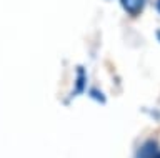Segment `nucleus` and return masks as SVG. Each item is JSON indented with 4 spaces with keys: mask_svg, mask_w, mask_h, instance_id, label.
Returning a JSON list of instances; mask_svg holds the SVG:
<instances>
[{
    "mask_svg": "<svg viewBox=\"0 0 160 158\" xmlns=\"http://www.w3.org/2000/svg\"><path fill=\"white\" fill-rule=\"evenodd\" d=\"M147 0H120V5L125 10V13H128L130 17H137L142 13L145 8Z\"/></svg>",
    "mask_w": 160,
    "mask_h": 158,
    "instance_id": "nucleus-1",
    "label": "nucleus"
},
{
    "mask_svg": "<svg viewBox=\"0 0 160 158\" xmlns=\"http://www.w3.org/2000/svg\"><path fill=\"white\" fill-rule=\"evenodd\" d=\"M87 87V73H85L83 67H77L75 68V82H73V90H72V97L82 95Z\"/></svg>",
    "mask_w": 160,
    "mask_h": 158,
    "instance_id": "nucleus-2",
    "label": "nucleus"
},
{
    "mask_svg": "<svg viewBox=\"0 0 160 158\" xmlns=\"http://www.w3.org/2000/svg\"><path fill=\"white\" fill-rule=\"evenodd\" d=\"M158 155V146L153 140L145 141L137 151V158H155Z\"/></svg>",
    "mask_w": 160,
    "mask_h": 158,
    "instance_id": "nucleus-3",
    "label": "nucleus"
},
{
    "mask_svg": "<svg viewBox=\"0 0 160 158\" xmlns=\"http://www.w3.org/2000/svg\"><path fill=\"white\" fill-rule=\"evenodd\" d=\"M90 97H92L93 100H97L98 103H103L105 102V95L98 90V88H92V90H90Z\"/></svg>",
    "mask_w": 160,
    "mask_h": 158,
    "instance_id": "nucleus-4",
    "label": "nucleus"
},
{
    "mask_svg": "<svg viewBox=\"0 0 160 158\" xmlns=\"http://www.w3.org/2000/svg\"><path fill=\"white\" fill-rule=\"evenodd\" d=\"M155 8H157V12L160 13V0H157V3H155Z\"/></svg>",
    "mask_w": 160,
    "mask_h": 158,
    "instance_id": "nucleus-5",
    "label": "nucleus"
},
{
    "mask_svg": "<svg viewBox=\"0 0 160 158\" xmlns=\"http://www.w3.org/2000/svg\"><path fill=\"white\" fill-rule=\"evenodd\" d=\"M157 38H158V42H160V30L157 32Z\"/></svg>",
    "mask_w": 160,
    "mask_h": 158,
    "instance_id": "nucleus-6",
    "label": "nucleus"
},
{
    "mask_svg": "<svg viewBox=\"0 0 160 158\" xmlns=\"http://www.w3.org/2000/svg\"><path fill=\"white\" fill-rule=\"evenodd\" d=\"M155 158H160V151H158V155H157V156H155Z\"/></svg>",
    "mask_w": 160,
    "mask_h": 158,
    "instance_id": "nucleus-7",
    "label": "nucleus"
}]
</instances>
